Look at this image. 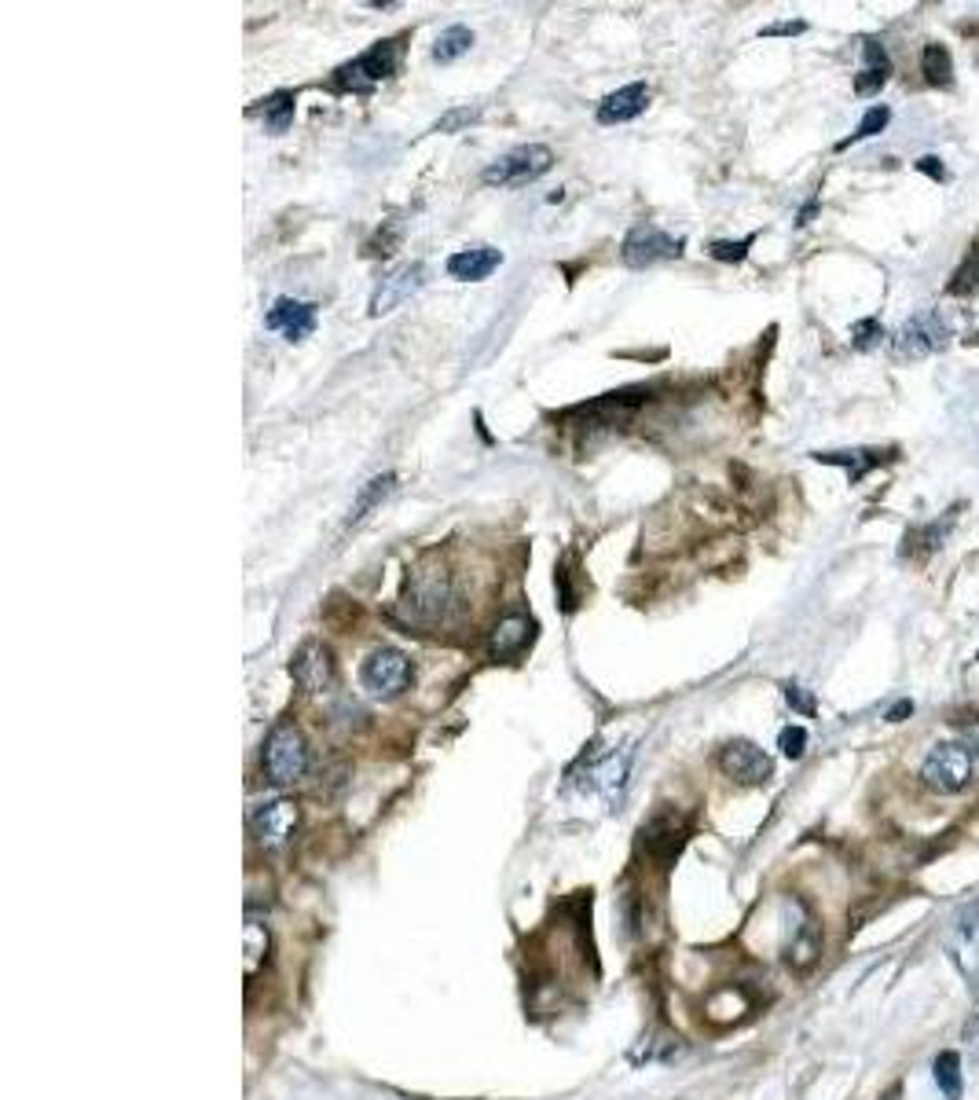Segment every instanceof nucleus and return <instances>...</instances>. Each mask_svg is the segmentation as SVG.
Masks as SVG:
<instances>
[{
    "mask_svg": "<svg viewBox=\"0 0 979 1100\" xmlns=\"http://www.w3.org/2000/svg\"><path fill=\"white\" fill-rule=\"evenodd\" d=\"M448 602H452V577L441 565H419L404 583V599H400V610H404L408 621L414 624H433L441 621Z\"/></svg>",
    "mask_w": 979,
    "mask_h": 1100,
    "instance_id": "1",
    "label": "nucleus"
},
{
    "mask_svg": "<svg viewBox=\"0 0 979 1100\" xmlns=\"http://www.w3.org/2000/svg\"><path fill=\"white\" fill-rule=\"evenodd\" d=\"M397 66H400V41L397 38L378 41L375 49H367L360 55V60L338 66L334 77H330V88L334 92H360L364 96V92H371L382 82H389V77L397 74Z\"/></svg>",
    "mask_w": 979,
    "mask_h": 1100,
    "instance_id": "2",
    "label": "nucleus"
},
{
    "mask_svg": "<svg viewBox=\"0 0 979 1100\" xmlns=\"http://www.w3.org/2000/svg\"><path fill=\"white\" fill-rule=\"evenodd\" d=\"M550 166H555V151H550V147L525 144V147H514L510 155L495 158L485 173H481V180H485L488 188H525V183L550 173Z\"/></svg>",
    "mask_w": 979,
    "mask_h": 1100,
    "instance_id": "3",
    "label": "nucleus"
},
{
    "mask_svg": "<svg viewBox=\"0 0 979 1100\" xmlns=\"http://www.w3.org/2000/svg\"><path fill=\"white\" fill-rule=\"evenodd\" d=\"M920 782L936 789V793H961L972 782V749L965 741H939L925 755Z\"/></svg>",
    "mask_w": 979,
    "mask_h": 1100,
    "instance_id": "4",
    "label": "nucleus"
},
{
    "mask_svg": "<svg viewBox=\"0 0 979 1100\" xmlns=\"http://www.w3.org/2000/svg\"><path fill=\"white\" fill-rule=\"evenodd\" d=\"M261 763H264V774H269L275 785L297 782V778L305 774V766H308V744L302 738V730L291 727V723L275 727L269 733V741H264Z\"/></svg>",
    "mask_w": 979,
    "mask_h": 1100,
    "instance_id": "5",
    "label": "nucleus"
},
{
    "mask_svg": "<svg viewBox=\"0 0 979 1100\" xmlns=\"http://www.w3.org/2000/svg\"><path fill=\"white\" fill-rule=\"evenodd\" d=\"M360 683H364V690L375 694V697H400L411 686V660H408V653H400L393 646L375 649L371 657L364 660Z\"/></svg>",
    "mask_w": 979,
    "mask_h": 1100,
    "instance_id": "6",
    "label": "nucleus"
},
{
    "mask_svg": "<svg viewBox=\"0 0 979 1100\" xmlns=\"http://www.w3.org/2000/svg\"><path fill=\"white\" fill-rule=\"evenodd\" d=\"M943 346H947V324H943L936 313H920V316H909L906 324L895 330L892 357L898 363L925 360V357H931V352L943 349Z\"/></svg>",
    "mask_w": 979,
    "mask_h": 1100,
    "instance_id": "7",
    "label": "nucleus"
},
{
    "mask_svg": "<svg viewBox=\"0 0 979 1100\" xmlns=\"http://www.w3.org/2000/svg\"><path fill=\"white\" fill-rule=\"evenodd\" d=\"M683 239L661 232L653 224H639L624 235V246H620V261L628 268H650L656 261H675L683 257Z\"/></svg>",
    "mask_w": 979,
    "mask_h": 1100,
    "instance_id": "8",
    "label": "nucleus"
},
{
    "mask_svg": "<svg viewBox=\"0 0 979 1100\" xmlns=\"http://www.w3.org/2000/svg\"><path fill=\"white\" fill-rule=\"evenodd\" d=\"M719 771L737 785H764L775 778V760L752 741H730L719 749Z\"/></svg>",
    "mask_w": 979,
    "mask_h": 1100,
    "instance_id": "9",
    "label": "nucleus"
},
{
    "mask_svg": "<svg viewBox=\"0 0 979 1100\" xmlns=\"http://www.w3.org/2000/svg\"><path fill=\"white\" fill-rule=\"evenodd\" d=\"M947 950H950L954 965L961 969V976L979 983V902H972V907H965L958 913V921L950 928Z\"/></svg>",
    "mask_w": 979,
    "mask_h": 1100,
    "instance_id": "10",
    "label": "nucleus"
},
{
    "mask_svg": "<svg viewBox=\"0 0 979 1100\" xmlns=\"http://www.w3.org/2000/svg\"><path fill=\"white\" fill-rule=\"evenodd\" d=\"M425 286V265L422 261H411V265H400L386 275L382 283H378V290L371 294V308L367 313L371 316H386V313H393L397 305H404L411 294H419Z\"/></svg>",
    "mask_w": 979,
    "mask_h": 1100,
    "instance_id": "11",
    "label": "nucleus"
},
{
    "mask_svg": "<svg viewBox=\"0 0 979 1100\" xmlns=\"http://www.w3.org/2000/svg\"><path fill=\"white\" fill-rule=\"evenodd\" d=\"M297 829V804L294 800H269V804L257 807L253 815V833H257L261 847H283L291 844V836Z\"/></svg>",
    "mask_w": 979,
    "mask_h": 1100,
    "instance_id": "12",
    "label": "nucleus"
},
{
    "mask_svg": "<svg viewBox=\"0 0 979 1100\" xmlns=\"http://www.w3.org/2000/svg\"><path fill=\"white\" fill-rule=\"evenodd\" d=\"M536 635V624L525 613H506L495 621L488 632V657L492 660H514L528 649V642Z\"/></svg>",
    "mask_w": 979,
    "mask_h": 1100,
    "instance_id": "13",
    "label": "nucleus"
},
{
    "mask_svg": "<svg viewBox=\"0 0 979 1100\" xmlns=\"http://www.w3.org/2000/svg\"><path fill=\"white\" fill-rule=\"evenodd\" d=\"M631 744H624V749H617V752H606L602 760H594L591 766H587V778H583V789H591V793H602L606 800H617L620 793H624V785H628V771H631Z\"/></svg>",
    "mask_w": 979,
    "mask_h": 1100,
    "instance_id": "14",
    "label": "nucleus"
},
{
    "mask_svg": "<svg viewBox=\"0 0 979 1100\" xmlns=\"http://www.w3.org/2000/svg\"><path fill=\"white\" fill-rule=\"evenodd\" d=\"M291 675H294V683L302 686L305 694H324L327 686L334 683V657H330V649L319 646V642H305V646L297 649L294 664H291Z\"/></svg>",
    "mask_w": 979,
    "mask_h": 1100,
    "instance_id": "15",
    "label": "nucleus"
},
{
    "mask_svg": "<svg viewBox=\"0 0 979 1100\" xmlns=\"http://www.w3.org/2000/svg\"><path fill=\"white\" fill-rule=\"evenodd\" d=\"M642 844H646V852L656 858V863H672V858L683 852V844H686V825L678 815H672V811H661V815H653L646 825H642Z\"/></svg>",
    "mask_w": 979,
    "mask_h": 1100,
    "instance_id": "16",
    "label": "nucleus"
},
{
    "mask_svg": "<svg viewBox=\"0 0 979 1100\" xmlns=\"http://www.w3.org/2000/svg\"><path fill=\"white\" fill-rule=\"evenodd\" d=\"M264 327L283 330L286 341H302L316 330V305L294 302V297H280V302L272 305V313L264 316Z\"/></svg>",
    "mask_w": 979,
    "mask_h": 1100,
    "instance_id": "17",
    "label": "nucleus"
},
{
    "mask_svg": "<svg viewBox=\"0 0 979 1100\" xmlns=\"http://www.w3.org/2000/svg\"><path fill=\"white\" fill-rule=\"evenodd\" d=\"M503 265V250L495 246H466L448 257V275L459 283H481Z\"/></svg>",
    "mask_w": 979,
    "mask_h": 1100,
    "instance_id": "18",
    "label": "nucleus"
},
{
    "mask_svg": "<svg viewBox=\"0 0 979 1100\" xmlns=\"http://www.w3.org/2000/svg\"><path fill=\"white\" fill-rule=\"evenodd\" d=\"M646 103H650V88L642 82L609 92V96L598 103V125H624L631 118H639V114L646 110Z\"/></svg>",
    "mask_w": 979,
    "mask_h": 1100,
    "instance_id": "19",
    "label": "nucleus"
},
{
    "mask_svg": "<svg viewBox=\"0 0 979 1100\" xmlns=\"http://www.w3.org/2000/svg\"><path fill=\"white\" fill-rule=\"evenodd\" d=\"M862 52H866V71L855 77V92L859 96H877L892 77V60H888V52H884L881 41H866V49Z\"/></svg>",
    "mask_w": 979,
    "mask_h": 1100,
    "instance_id": "20",
    "label": "nucleus"
},
{
    "mask_svg": "<svg viewBox=\"0 0 979 1100\" xmlns=\"http://www.w3.org/2000/svg\"><path fill=\"white\" fill-rule=\"evenodd\" d=\"M818 954H822V935H818V924L814 921H803L792 928V939H789V946H786V961L797 972L803 969H811Z\"/></svg>",
    "mask_w": 979,
    "mask_h": 1100,
    "instance_id": "21",
    "label": "nucleus"
},
{
    "mask_svg": "<svg viewBox=\"0 0 979 1100\" xmlns=\"http://www.w3.org/2000/svg\"><path fill=\"white\" fill-rule=\"evenodd\" d=\"M294 103H297L294 92H272L269 99H261V107H253V114H261L264 129L272 136H283L294 125Z\"/></svg>",
    "mask_w": 979,
    "mask_h": 1100,
    "instance_id": "22",
    "label": "nucleus"
},
{
    "mask_svg": "<svg viewBox=\"0 0 979 1100\" xmlns=\"http://www.w3.org/2000/svg\"><path fill=\"white\" fill-rule=\"evenodd\" d=\"M814 458L818 463H829V466H844L851 485H859L873 466L884 463V452H818Z\"/></svg>",
    "mask_w": 979,
    "mask_h": 1100,
    "instance_id": "23",
    "label": "nucleus"
},
{
    "mask_svg": "<svg viewBox=\"0 0 979 1100\" xmlns=\"http://www.w3.org/2000/svg\"><path fill=\"white\" fill-rule=\"evenodd\" d=\"M393 488H397V474H382V477H371V480H367L364 491H360V496H356V503H352V510H349V525H360V521L367 518V514H371V510L378 507V503H382Z\"/></svg>",
    "mask_w": 979,
    "mask_h": 1100,
    "instance_id": "24",
    "label": "nucleus"
},
{
    "mask_svg": "<svg viewBox=\"0 0 979 1100\" xmlns=\"http://www.w3.org/2000/svg\"><path fill=\"white\" fill-rule=\"evenodd\" d=\"M474 49V30H466V27H448L441 38H436L433 44V63H455V60H463V55Z\"/></svg>",
    "mask_w": 979,
    "mask_h": 1100,
    "instance_id": "25",
    "label": "nucleus"
},
{
    "mask_svg": "<svg viewBox=\"0 0 979 1100\" xmlns=\"http://www.w3.org/2000/svg\"><path fill=\"white\" fill-rule=\"evenodd\" d=\"M920 71H925V82L936 88H947L954 82V60L943 44H925L920 52Z\"/></svg>",
    "mask_w": 979,
    "mask_h": 1100,
    "instance_id": "26",
    "label": "nucleus"
},
{
    "mask_svg": "<svg viewBox=\"0 0 979 1100\" xmlns=\"http://www.w3.org/2000/svg\"><path fill=\"white\" fill-rule=\"evenodd\" d=\"M264 958H269V928L257 917H246V980L257 976Z\"/></svg>",
    "mask_w": 979,
    "mask_h": 1100,
    "instance_id": "27",
    "label": "nucleus"
},
{
    "mask_svg": "<svg viewBox=\"0 0 979 1100\" xmlns=\"http://www.w3.org/2000/svg\"><path fill=\"white\" fill-rule=\"evenodd\" d=\"M936 1086L947 1100H961V1057L958 1053H939L936 1057Z\"/></svg>",
    "mask_w": 979,
    "mask_h": 1100,
    "instance_id": "28",
    "label": "nucleus"
},
{
    "mask_svg": "<svg viewBox=\"0 0 979 1100\" xmlns=\"http://www.w3.org/2000/svg\"><path fill=\"white\" fill-rule=\"evenodd\" d=\"M947 290L954 297H965V294H976L979 290V250H972V254L965 257V265L954 272V283L947 286Z\"/></svg>",
    "mask_w": 979,
    "mask_h": 1100,
    "instance_id": "29",
    "label": "nucleus"
},
{
    "mask_svg": "<svg viewBox=\"0 0 979 1100\" xmlns=\"http://www.w3.org/2000/svg\"><path fill=\"white\" fill-rule=\"evenodd\" d=\"M888 121H892V110H888V107H870V110H866V118L859 121V129L851 133L840 147H851L855 140H870V136H877L881 129H888Z\"/></svg>",
    "mask_w": 979,
    "mask_h": 1100,
    "instance_id": "30",
    "label": "nucleus"
},
{
    "mask_svg": "<svg viewBox=\"0 0 979 1100\" xmlns=\"http://www.w3.org/2000/svg\"><path fill=\"white\" fill-rule=\"evenodd\" d=\"M954 514H958V510H950L947 518H939L936 525H928V529H920L917 536H909V540H920V547H917V558L931 554V550H936L943 540H947V532H950V525H954Z\"/></svg>",
    "mask_w": 979,
    "mask_h": 1100,
    "instance_id": "31",
    "label": "nucleus"
},
{
    "mask_svg": "<svg viewBox=\"0 0 979 1100\" xmlns=\"http://www.w3.org/2000/svg\"><path fill=\"white\" fill-rule=\"evenodd\" d=\"M477 118H481L477 107H455V110H448L444 118L433 125V133H459V129H466V125H474Z\"/></svg>",
    "mask_w": 979,
    "mask_h": 1100,
    "instance_id": "32",
    "label": "nucleus"
},
{
    "mask_svg": "<svg viewBox=\"0 0 979 1100\" xmlns=\"http://www.w3.org/2000/svg\"><path fill=\"white\" fill-rule=\"evenodd\" d=\"M778 749L789 755V760H800L803 752H808V730L803 727H786L781 730V738H778Z\"/></svg>",
    "mask_w": 979,
    "mask_h": 1100,
    "instance_id": "33",
    "label": "nucleus"
},
{
    "mask_svg": "<svg viewBox=\"0 0 979 1100\" xmlns=\"http://www.w3.org/2000/svg\"><path fill=\"white\" fill-rule=\"evenodd\" d=\"M756 243V235H745V239H737V243H712L708 246V254L716 257V261H745L748 257V246Z\"/></svg>",
    "mask_w": 979,
    "mask_h": 1100,
    "instance_id": "34",
    "label": "nucleus"
},
{
    "mask_svg": "<svg viewBox=\"0 0 979 1100\" xmlns=\"http://www.w3.org/2000/svg\"><path fill=\"white\" fill-rule=\"evenodd\" d=\"M881 338H884V330H881L877 319H862V324L851 327V341H855V349H862V352L877 346Z\"/></svg>",
    "mask_w": 979,
    "mask_h": 1100,
    "instance_id": "35",
    "label": "nucleus"
},
{
    "mask_svg": "<svg viewBox=\"0 0 979 1100\" xmlns=\"http://www.w3.org/2000/svg\"><path fill=\"white\" fill-rule=\"evenodd\" d=\"M786 701L803 716H814V697L803 690V686H786Z\"/></svg>",
    "mask_w": 979,
    "mask_h": 1100,
    "instance_id": "36",
    "label": "nucleus"
},
{
    "mask_svg": "<svg viewBox=\"0 0 979 1100\" xmlns=\"http://www.w3.org/2000/svg\"><path fill=\"white\" fill-rule=\"evenodd\" d=\"M803 30H808V22H775V27L759 30V38H789V33H803Z\"/></svg>",
    "mask_w": 979,
    "mask_h": 1100,
    "instance_id": "37",
    "label": "nucleus"
},
{
    "mask_svg": "<svg viewBox=\"0 0 979 1100\" xmlns=\"http://www.w3.org/2000/svg\"><path fill=\"white\" fill-rule=\"evenodd\" d=\"M917 169L920 173H928V177H936V180H947V169H939V158H920Z\"/></svg>",
    "mask_w": 979,
    "mask_h": 1100,
    "instance_id": "38",
    "label": "nucleus"
},
{
    "mask_svg": "<svg viewBox=\"0 0 979 1100\" xmlns=\"http://www.w3.org/2000/svg\"><path fill=\"white\" fill-rule=\"evenodd\" d=\"M909 708H914L909 701H898V705L892 708V712H888V723H903V719L909 716Z\"/></svg>",
    "mask_w": 979,
    "mask_h": 1100,
    "instance_id": "39",
    "label": "nucleus"
},
{
    "mask_svg": "<svg viewBox=\"0 0 979 1100\" xmlns=\"http://www.w3.org/2000/svg\"><path fill=\"white\" fill-rule=\"evenodd\" d=\"M965 733H969V749L979 755V723L976 727H969V730H965Z\"/></svg>",
    "mask_w": 979,
    "mask_h": 1100,
    "instance_id": "40",
    "label": "nucleus"
},
{
    "mask_svg": "<svg viewBox=\"0 0 979 1100\" xmlns=\"http://www.w3.org/2000/svg\"><path fill=\"white\" fill-rule=\"evenodd\" d=\"M884 1100H898V1090H892V1097H884Z\"/></svg>",
    "mask_w": 979,
    "mask_h": 1100,
    "instance_id": "41",
    "label": "nucleus"
}]
</instances>
